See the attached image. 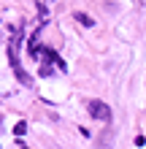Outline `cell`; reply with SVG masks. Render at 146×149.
<instances>
[{
  "label": "cell",
  "mask_w": 146,
  "mask_h": 149,
  "mask_svg": "<svg viewBox=\"0 0 146 149\" xmlns=\"http://www.w3.org/2000/svg\"><path fill=\"white\" fill-rule=\"evenodd\" d=\"M108 141H111V130H106V133H103V138H100V149H108Z\"/></svg>",
  "instance_id": "cell-4"
},
{
  "label": "cell",
  "mask_w": 146,
  "mask_h": 149,
  "mask_svg": "<svg viewBox=\"0 0 146 149\" xmlns=\"http://www.w3.org/2000/svg\"><path fill=\"white\" fill-rule=\"evenodd\" d=\"M89 114L95 117L98 122H111V106L108 103H103V100H89Z\"/></svg>",
  "instance_id": "cell-1"
},
{
  "label": "cell",
  "mask_w": 146,
  "mask_h": 149,
  "mask_svg": "<svg viewBox=\"0 0 146 149\" xmlns=\"http://www.w3.org/2000/svg\"><path fill=\"white\" fill-rule=\"evenodd\" d=\"M16 43H19V41L14 38V41H11V46H8V60H11V68H14V73L19 76V81H22V84H30V76L24 73V71H22L19 60H16Z\"/></svg>",
  "instance_id": "cell-2"
},
{
  "label": "cell",
  "mask_w": 146,
  "mask_h": 149,
  "mask_svg": "<svg viewBox=\"0 0 146 149\" xmlns=\"http://www.w3.org/2000/svg\"><path fill=\"white\" fill-rule=\"evenodd\" d=\"M73 19L79 22V24H84V27H95V19H92V16H87L84 11H76V14H73Z\"/></svg>",
  "instance_id": "cell-3"
},
{
  "label": "cell",
  "mask_w": 146,
  "mask_h": 149,
  "mask_svg": "<svg viewBox=\"0 0 146 149\" xmlns=\"http://www.w3.org/2000/svg\"><path fill=\"white\" fill-rule=\"evenodd\" d=\"M24 130H27V125H24V122H19V125H16V127H14V133H16V136H22V133H24Z\"/></svg>",
  "instance_id": "cell-5"
}]
</instances>
